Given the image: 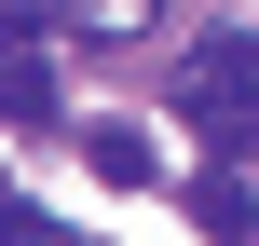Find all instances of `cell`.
<instances>
[{
  "instance_id": "1",
  "label": "cell",
  "mask_w": 259,
  "mask_h": 246,
  "mask_svg": "<svg viewBox=\"0 0 259 246\" xmlns=\"http://www.w3.org/2000/svg\"><path fill=\"white\" fill-rule=\"evenodd\" d=\"M178 205H191V233H219V246H246V178H232V164H205V178H191V192H178Z\"/></svg>"
},
{
  "instance_id": "8",
  "label": "cell",
  "mask_w": 259,
  "mask_h": 246,
  "mask_svg": "<svg viewBox=\"0 0 259 246\" xmlns=\"http://www.w3.org/2000/svg\"><path fill=\"white\" fill-rule=\"evenodd\" d=\"M246 246H259V233H246Z\"/></svg>"
},
{
  "instance_id": "5",
  "label": "cell",
  "mask_w": 259,
  "mask_h": 246,
  "mask_svg": "<svg viewBox=\"0 0 259 246\" xmlns=\"http://www.w3.org/2000/svg\"><path fill=\"white\" fill-rule=\"evenodd\" d=\"M82 164H96L109 192H137V178H150V137H137V123H82Z\"/></svg>"
},
{
  "instance_id": "2",
  "label": "cell",
  "mask_w": 259,
  "mask_h": 246,
  "mask_svg": "<svg viewBox=\"0 0 259 246\" xmlns=\"http://www.w3.org/2000/svg\"><path fill=\"white\" fill-rule=\"evenodd\" d=\"M55 110H68V96H55V68H41V55H0V123H27V137H41Z\"/></svg>"
},
{
  "instance_id": "6",
  "label": "cell",
  "mask_w": 259,
  "mask_h": 246,
  "mask_svg": "<svg viewBox=\"0 0 259 246\" xmlns=\"http://www.w3.org/2000/svg\"><path fill=\"white\" fill-rule=\"evenodd\" d=\"M0 246H55V219L41 205H0Z\"/></svg>"
},
{
  "instance_id": "7",
  "label": "cell",
  "mask_w": 259,
  "mask_h": 246,
  "mask_svg": "<svg viewBox=\"0 0 259 246\" xmlns=\"http://www.w3.org/2000/svg\"><path fill=\"white\" fill-rule=\"evenodd\" d=\"M123 14H150V0H123Z\"/></svg>"
},
{
  "instance_id": "4",
  "label": "cell",
  "mask_w": 259,
  "mask_h": 246,
  "mask_svg": "<svg viewBox=\"0 0 259 246\" xmlns=\"http://www.w3.org/2000/svg\"><path fill=\"white\" fill-rule=\"evenodd\" d=\"M191 137H205V151H259V82L246 96H205V82H191Z\"/></svg>"
},
{
  "instance_id": "3",
  "label": "cell",
  "mask_w": 259,
  "mask_h": 246,
  "mask_svg": "<svg viewBox=\"0 0 259 246\" xmlns=\"http://www.w3.org/2000/svg\"><path fill=\"white\" fill-rule=\"evenodd\" d=\"M191 82H205V96H246L259 82V41L246 27H205V41H191Z\"/></svg>"
}]
</instances>
